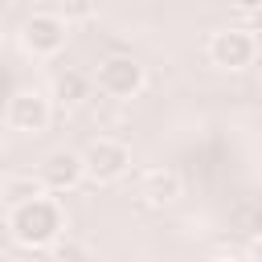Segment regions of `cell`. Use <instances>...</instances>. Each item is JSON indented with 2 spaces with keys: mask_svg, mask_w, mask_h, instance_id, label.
<instances>
[{
  "mask_svg": "<svg viewBox=\"0 0 262 262\" xmlns=\"http://www.w3.org/2000/svg\"><path fill=\"white\" fill-rule=\"evenodd\" d=\"M254 233H258V237H262V209H258V213H254Z\"/></svg>",
  "mask_w": 262,
  "mask_h": 262,
  "instance_id": "cell-14",
  "label": "cell"
},
{
  "mask_svg": "<svg viewBox=\"0 0 262 262\" xmlns=\"http://www.w3.org/2000/svg\"><path fill=\"white\" fill-rule=\"evenodd\" d=\"M139 196H143L151 209H164V205H172V201L184 196V180H180L176 168H151V172L143 176V184H139Z\"/></svg>",
  "mask_w": 262,
  "mask_h": 262,
  "instance_id": "cell-8",
  "label": "cell"
},
{
  "mask_svg": "<svg viewBox=\"0 0 262 262\" xmlns=\"http://www.w3.org/2000/svg\"><path fill=\"white\" fill-rule=\"evenodd\" d=\"M66 37H70V25L61 16H53L49 8H37L25 16L20 25V45L33 53V57H53L66 49Z\"/></svg>",
  "mask_w": 262,
  "mask_h": 262,
  "instance_id": "cell-5",
  "label": "cell"
},
{
  "mask_svg": "<svg viewBox=\"0 0 262 262\" xmlns=\"http://www.w3.org/2000/svg\"><path fill=\"white\" fill-rule=\"evenodd\" d=\"M37 180L45 184V192H70L74 184H82V151H70V147L49 151L37 168Z\"/></svg>",
  "mask_w": 262,
  "mask_h": 262,
  "instance_id": "cell-7",
  "label": "cell"
},
{
  "mask_svg": "<svg viewBox=\"0 0 262 262\" xmlns=\"http://www.w3.org/2000/svg\"><path fill=\"white\" fill-rule=\"evenodd\" d=\"M4 123H8L12 131H20V135H41V131L53 123V102H49V94L37 90V86L12 90L8 102H4Z\"/></svg>",
  "mask_w": 262,
  "mask_h": 262,
  "instance_id": "cell-2",
  "label": "cell"
},
{
  "mask_svg": "<svg viewBox=\"0 0 262 262\" xmlns=\"http://www.w3.org/2000/svg\"><path fill=\"white\" fill-rule=\"evenodd\" d=\"M205 262H233V258H205Z\"/></svg>",
  "mask_w": 262,
  "mask_h": 262,
  "instance_id": "cell-16",
  "label": "cell"
},
{
  "mask_svg": "<svg viewBox=\"0 0 262 262\" xmlns=\"http://www.w3.org/2000/svg\"><path fill=\"white\" fill-rule=\"evenodd\" d=\"M127 168H131V147H127L123 139L98 135V139H90V143H86V151H82V180L115 184Z\"/></svg>",
  "mask_w": 262,
  "mask_h": 262,
  "instance_id": "cell-3",
  "label": "cell"
},
{
  "mask_svg": "<svg viewBox=\"0 0 262 262\" xmlns=\"http://www.w3.org/2000/svg\"><path fill=\"white\" fill-rule=\"evenodd\" d=\"M49 12L70 25V20H90V16H94V4H86V0H66V4H53Z\"/></svg>",
  "mask_w": 262,
  "mask_h": 262,
  "instance_id": "cell-12",
  "label": "cell"
},
{
  "mask_svg": "<svg viewBox=\"0 0 262 262\" xmlns=\"http://www.w3.org/2000/svg\"><path fill=\"white\" fill-rule=\"evenodd\" d=\"M37 196H49L45 184L37 180V172H29V176H4V205H8V209L29 205V201H37Z\"/></svg>",
  "mask_w": 262,
  "mask_h": 262,
  "instance_id": "cell-10",
  "label": "cell"
},
{
  "mask_svg": "<svg viewBox=\"0 0 262 262\" xmlns=\"http://www.w3.org/2000/svg\"><path fill=\"white\" fill-rule=\"evenodd\" d=\"M246 262H262V237H258V233H254L250 246H246Z\"/></svg>",
  "mask_w": 262,
  "mask_h": 262,
  "instance_id": "cell-13",
  "label": "cell"
},
{
  "mask_svg": "<svg viewBox=\"0 0 262 262\" xmlns=\"http://www.w3.org/2000/svg\"><path fill=\"white\" fill-rule=\"evenodd\" d=\"M143 82H147V74H143V66L131 53H111L94 70V86L106 98H135L143 90Z\"/></svg>",
  "mask_w": 262,
  "mask_h": 262,
  "instance_id": "cell-4",
  "label": "cell"
},
{
  "mask_svg": "<svg viewBox=\"0 0 262 262\" xmlns=\"http://www.w3.org/2000/svg\"><path fill=\"white\" fill-rule=\"evenodd\" d=\"M8 233H12V242H20L29 250L53 246L66 233V213H61V205L53 196H37L29 205L8 209Z\"/></svg>",
  "mask_w": 262,
  "mask_h": 262,
  "instance_id": "cell-1",
  "label": "cell"
},
{
  "mask_svg": "<svg viewBox=\"0 0 262 262\" xmlns=\"http://www.w3.org/2000/svg\"><path fill=\"white\" fill-rule=\"evenodd\" d=\"M49 262H94V250H90L82 237L61 233V237L49 246Z\"/></svg>",
  "mask_w": 262,
  "mask_h": 262,
  "instance_id": "cell-11",
  "label": "cell"
},
{
  "mask_svg": "<svg viewBox=\"0 0 262 262\" xmlns=\"http://www.w3.org/2000/svg\"><path fill=\"white\" fill-rule=\"evenodd\" d=\"M0 205H4V176H0Z\"/></svg>",
  "mask_w": 262,
  "mask_h": 262,
  "instance_id": "cell-15",
  "label": "cell"
},
{
  "mask_svg": "<svg viewBox=\"0 0 262 262\" xmlns=\"http://www.w3.org/2000/svg\"><path fill=\"white\" fill-rule=\"evenodd\" d=\"M254 57H258V41L250 29L229 25L209 37V61L217 70H246V66H254Z\"/></svg>",
  "mask_w": 262,
  "mask_h": 262,
  "instance_id": "cell-6",
  "label": "cell"
},
{
  "mask_svg": "<svg viewBox=\"0 0 262 262\" xmlns=\"http://www.w3.org/2000/svg\"><path fill=\"white\" fill-rule=\"evenodd\" d=\"M90 86H94V78H86L82 70H61V74H53V82H49V102H53V111H57V106H61V111L82 106V102L90 98Z\"/></svg>",
  "mask_w": 262,
  "mask_h": 262,
  "instance_id": "cell-9",
  "label": "cell"
}]
</instances>
